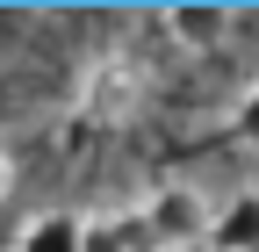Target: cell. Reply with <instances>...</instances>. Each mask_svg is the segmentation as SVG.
Listing matches in <instances>:
<instances>
[{
	"mask_svg": "<svg viewBox=\"0 0 259 252\" xmlns=\"http://www.w3.org/2000/svg\"><path fill=\"white\" fill-rule=\"evenodd\" d=\"M209 252H259V195H231L209 224Z\"/></svg>",
	"mask_w": 259,
	"mask_h": 252,
	"instance_id": "4",
	"label": "cell"
},
{
	"mask_svg": "<svg viewBox=\"0 0 259 252\" xmlns=\"http://www.w3.org/2000/svg\"><path fill=\"white\" fill-rule=\"evenodd\" d=\"M231 29H238V15L216 8V0H180V8H166V36H173L180 51H194V58L223 51V44H231Z\"/></svg>",
	"mask_w": 259,
	"mask_h": 252,
	"instance_id": "3",
	"label": "cell"
},
{
	"mask_svg": "<svg viewBox=\"0 0 259 252\" xmlns=\"http://www.w3.org/2000/svg\"><path fill=\"white\" fill-rule=\"evenodd\" d=\"M8 180H15V166H8V151H0V195H8Z\"/></svg>",
	"mask_w": 259,
	"mask_h": 252,
	"instance_id": "7",
	"label": "cell"
},
{
	"mask_svg": "<svg viewBox=\"0 0 259 252\" xmlns=\"http://www.w3.org/2000/svg\"><path fill=\"white\" fill-rule=\"evenodd\" d=\"M79 245H87V216H72V209L29 216L22 238H15V252H79Z\"/></svg>",
	"mask_w": 259,
	"mask_h": 252,
	"instance_id": "5",
	"label": "cell"
},
{
	"mask_svg": "<svg viewBox=\"0 0 259 252\" xmlns=\"http://www.w3.org/2000/svg\"><path fill=\"white\" fill-rule=\"evenodd\" d=\"M231 122H238V137H245V144H259V79L238 94V115H231Z\"/></svg>",
	"mask_w": 259,
	"mask_h": 252,
	"instance_id": "6",
	"label": "cell"
},
{
	"mask_svg": "<svg viewBox=\"0 0 259 252\" xmlns=\"http://www.w3.org/2000/svg\"><path fill=\"white\" fill-rule=\"evenodd\" d=\"M144 65L130 51H101V58H87V72H79V122H94V130H122L130 115L144 108Z\"/></svg>",
	"mask_w": 259,
	"mask_h": 252,
	"instance_id": "1",
	"label": "cell"
},
{
	"mask_svg": "<svg viewBox=\"0 0 259 252\" xmlns=\"http://www.w3.org/2000/svg\"><path fill=\"white\" fill-rule=\"evenodd\" d=\"M137 216L151 224V238L166 245V252H194V245H209L216 202L202 195V187H187V180H158L151 195L137 202Z\"/></svg>",
	"mask_w": 259,
	"mask_h": 252,
	"instance_id": "2",
	"label": "cell"
}]
</instances>
